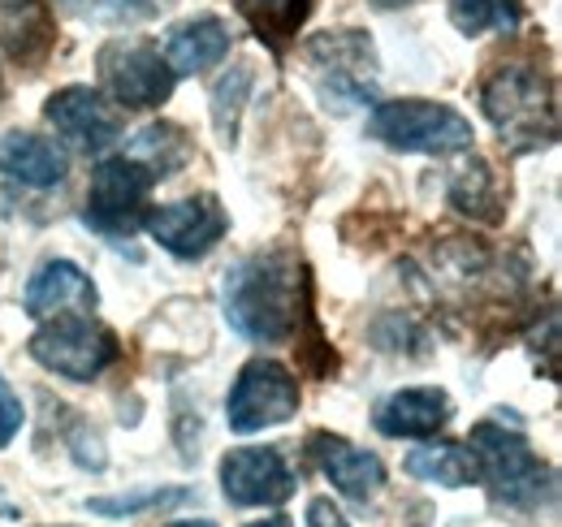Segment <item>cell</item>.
I'll return each mask as SVG.
<instances>
[{
  "mask_svg": "<svg viewBox=\"0 0 562 527\" xmlns=\"http://www.w3.org/2000/svg\"><path fill=\"white\" fill-rule=\"evenodd\" d=\"M303 264L294 251H256L238 260L221 281L225 321L247 341L278 346L299 333L303 321Z\"/></svg>",
  "mask_w": 562,
  "mask_h": 527,
  "instance_id": "obj_1",
  "label": "cell"
},
{
  "mask_svg": "<svg viewBox=\"0 0 562 527\" xmlns=\"http://www.w3.org/2000/svg\"><path fill=\"white\" fill-rule=\"evenodd\" d=\"M481 109L510 152H541L559 138L554 82L532 66H497L481 87Z\"/></svg>",
  "mask_w": 562,
  "mask_h": 527,
  "instance_id": "obj_2",
  "label": "cell"
},
{
  "mask_svg": "<svg viewBox=\"0 0 562 527\" xmlns=\"http://www.w3.org/2000/svg\"><path fill=\"white\" fill-rule=\"evenodd\" d=\"M472 467L490 484L497 506L537 511L541 502L554 497V471L532 455V446L515 428H506L497 419H485L472 428Z\"/></svg>",
  "mask_w": 562,
  "mask_h": 527,
  "instance_id": "obj_3",
  "label": "cell"
},
{
  "mask_svg": "<svg viewBox=\"0 0 562 527\" xmlns=\"http://www.w3.org/2000/svg\"><path fill=\"white\" fill-rule=\"evenodd\" d=\"M368 134L381 138L394 152H424V156H450L472 147V122L454 113L450 104L432 100H385L376 104Z\"/></svg>",
  "mask_w": 562,
  "mask_h": 527,
  "instance_id": "obj_4",
  "label": "cell"
},
{
  "mask_svg": "<svg viewBox=\"0 0 562 527\" xmlns=\"http://www.w3.org/2000/svg\"><path fill=\"white\" fill-rule=\"evenodd\" d=\"M31 359L66 381H95L117 359V337L91 316H57L31 337Z\"/></svg>",
  "mask_w": 562,
  "mask_h": 527,
  "instance_id": "obj_5",
  "label": "cell"
},
{
  "mask_svg": "<svg viewBox=\"0 0 562 527\" xmlns=\"http://www.w3.org/2000/svg\"><path fill=\"white\" fill-rule=\"evenodd\" d=\"M299 415V381L278 359H251L225 397V424L243 437Z\"/></svg>",
  "mask_w": 562,
  "mask_h": 527,
  "instance_id": "obj_6",
  "label": "cell"
},
{
  "mask_svg": "<svg viewBox=\"0 0 562 527\" xmlns=\"http://www.w3.org/2000/svg\"><path fill=\"white\" fill-rule=\"evenodd\" d=\"M100 82L122 109H156L173 96V69L160 61V53L139 40H113L100 48Z\"/></svg>",
  "mask_w": 562,
  "mask_h": 527,
  "instance_id": "obj_7",
  "label": "cell"
},
{
  "mask_svg": "<svg viewBox=\"0 0 562 527\" xmlns=\"http://www.w3.org/2000/svg\"><path fill=\"white\" fill-rule=\"evenodd\" d=\"M156 173L131 160V156H113L91 173V191H87V225H95L100 234H131L139 225V212L147 195H151Z\"/></svg>",
  "mask_w": 562,
  "mask_h": 527,
  "instance_id": "obj_8",
  "label": "cell"
},
{
  "mask_svg": "<svg viewBox=\"0 0 562 527\" xmlns=\"http://www.w3.org/2000/svg\"><path fill=\"white\" fill-rule=\"evenodd\" d=\"M147 234L178 260H200L209 256L212 247L225 238L229 229V216L221 208L216 195H191L178 199V203H165L156 212H147Z\"/></svg>",
  "mask_w": 562,
  "mask_h": 527,
  "instance_id": "obj_9",
  "label": "cell"
},
{
  "mask_svg": "<svg viewBox=\"0 0 562 527\" xmlns=\"http://www.w3.org/2000/svg\"><path fill=\"white\" fill-rule=\"evenodd\" d=\"M221 493L229 506H281L294 497V471L273 446H243L221 462Z\"/></svg>",
  "mask_w": 562,
  "mask_h": 527,
  "instance_id": "obj_10",
  "label": "cell"
},
{
  "mask_svg": "<svg viewBox=\"0 0 562 527\" xmlns=\"http://www.w3.org/2000/svg\"><path fill=\"white\" fill-rule=\"evenodd\" d=\"M48 126H57L61 138H70L78 152H104L122 138V113L91 87H66L44 104Z\"/></svg>",
  "mask_w": 562,
  "mask_h": 527,
  "instance_id": "obj_11",
  "label": "cell"
},
{
  "mask_svg": "<svg viewBox=\"0 0 562 527\" xmlns=\"http://www.w3.org/2000/svg\"><path fill=\"white\" fill-rule=\"evenodd\" d=\"M307 450H312L316 467L334 480V489L347 493L351 502H368V497L381 493V484H385V467H381V459L368 455V450H359V446H351L347 437L312 433Z\"/></svg>",
  "mask_w": 562,
  "mask_h": 527,
  "instance_id": "obj_12",
  "label": "cell"
},
{
  "mask_svg": "<svg viewBox=\"0 0 562 527\" xmlns=\"http://www.w3.org/2000/svg\"><path fill=\"white\" fill-rule=\"evenodd\" d=\"M57 44V22L48 0H0V48L9 61L35 69Z\"/></svg>",
  "mask_w": 562,
  "mask_h": 527,
  "instance_id": "obj_13",
  "label": "cell"
},
{
  "mask_svg": "<svg viewBox=\"0 0 562 527\" xmlns=\"http://www.w3.org/2000/svg\"><path fill=\"white\" fill-rule=\"evenodd\" d=\"M0 173L13 178V182H22V187H31V191H48V187L66 182L70 156L53 138L9 131L0 134Z\"/></svg>",
  "mask_w": 562,
  "mask_h": 527,
  "instance_id": "obj_14",
  "label": "cell"
},
{
  "mask_svg": "<svg viewBox=\"0 0 562 527\" xmlns=\"http://www.w3.org/2000/svg\"><path fill=\"white\" fill-rule=\"evenodd\" d=\"M95 285L91 277L70 260H48L26 285V312L31 316H61V312H91Z\"/></svg>",
  "mask_w": 562,
  "mask_h": 527,
  "instance_id": "obj_15",
  "label": "cell"
},
{
  "mask_svg": "<svg viewBox=\"0 0 562 527\" xmlns=\"http://www.w3.org/2000/svg\"><path fill=\"white\" fill-rule=\"evenodd\" d=\"M450 424V397L441 390H398L376 406V433L385 437H432Z\"/></svg>",
  "mask_w": 562,
  "mask_h": 527,
  "instance_id": "obj_16",
  "label": "cell"
},
{
  "mask_svg": "<svg viewBox=\"0 0 562 527\" xmlns=\"http://www.w3.org/2000/svg\"><path fill=\"white\" fill-rule=\"evenodd\" d=\"M225 53H229V26L212 13L173 26L165 40V61L173 74H200V69L221 66Z\"/></svg>",
  "mask_w": 562,
  "mask_h": 527,
  "instance_id": "obj_17",
  "label": "cell"
},
{
  "mask_svg": "<svg viewBox=\"0 0 562 527\" xmlns=\"http://www.w3.org/2000/svg\"><path fill=\"white\" fill-rule=\"evenodd\" d=\"M312 4H316V0H238V13L247 18V26H251L273 53H281V48L303 31Z\"/></svg>",
  "mask_w": 562,
  "mask_h": 527,
  "instance_id": "obj_18",
  "label": "cell"
},
{
  "mask_svg": "<svg viewBox=\"0 0 562 527\" xmlns=\"http://www.w3.org/2000/svg\"><path fill=\"white\" fill-rule=\"evenodd\" d=\"M126 156L147 165L156 178H169V173H178L191 160V138H187L182 126H173V122H156V126H143L135 134V143H131Z\"/></svg>",
  "mask_w": 562,
  "mask_h": 527,
  "instance_id": "obj_19",
  "label": "cell"
},
{
  "mask_svg": "<svg viewBox=\"0 0 562 527\" xmlns=\"http://www.w3.org/2000/svg\"><path fill=\"white\" fill-rule=\"evenodd\" d=\"M450 203L463 216H476L485 225L502 221V191H497V178H493V169L485 160H472L450 178Z\"/></svg>",
  "mask_w": 562,
  "mask_h": 527,
  "instance_id": "obj_20",
  "label": "cell"
},
{
  "mask_svg": "<svg viewBox=\"0 0 562 527\" xmlns=\"http://www.w3.org/2000/svg\"><path fill=\"white\" fill-rule=\"evenodd\" d=\"M407 475L441 484V489H463V484L476 480V467H472V455L463 446L437 441V446H420V450L407 455Z\"/></svg>",
  "mask_w": 562,
  "mask_h": 527,
  "instance_id": "obj_21",
  "label": "cell"
},
{
  "mask_svg": "<svg viewBox=\"0 0 562 527\" xmlns=\"http://www.w3.org/2000/svg\"><path fill=\"white\" fill-rule=\"evenodd\" d=\"M524 18V0H450V22L463 35L515 31Z\"/></svg>",
  "mask_w": 562,
  "mask_h": 527,
  "instance_id": "obj_22",
  "label": "cell"
},
{
  "mask_svg": "<svg viewBox=\"0 0 562 527\" xmlns=\"http://www.w3.org/2000/svg\"><path fill=\"white\" fill-rule=\"evenodd\" d=\"M251 78H256L251 66H234L212 87V126H216L225 147L238 138V117H243V100L251 91Z\"/></svg>",
  "mask_w": 562,
  "mask_h": 527,
  "instance_id": "obj_23",
  "label": "cell"
},
{
  "mask_svg": "<svg viewBox=\"0 0 562 527\" xmlns=\"http://www.w3.org/2000/svg\"><path fill=\"white\" fill-rule=\"evenodd\" d=\"M182 502H191V489H147V493H131V497H91L87 511L100 515V519H126V515L182 506Z\"/></svg>",
  "mask_w": 562,
  "mask_h": 527,
  "instance_id": "obj_24",
  "label": "cell"
},
{
  "mask_svg": "<svg viewBox=\"0 0 562 527\" xmlns=\"http://www.w3.org/2000/svg\"><path fill=\"white\" fill-rule=\"evenodd\" d=\"M22 415H26V411H22V402H18V394L9 390V381L0 377V450H4V446L18 437Z\"/></svg>",
  "mask_w": 562,
  "mask_h": 527,
  "instance_id": "obj_25",
  "label": "cell"
},
{
  "mask_svg": "<svg viewBox=\"0 0 562 527\" xmlns=\"http://www.w3.org/2000/svg\"><path fill=\"white\" fill-rule=\"evenodd\" d=\"M165 9V0H104V13L113 22H147Z\"/></svg>",
  "mask_w": 562,
  "mask_h": 527,
  "instance_id": "obj_26",
  "label": "cell"
},
{
  "mask_svg": "<svg viewBox=\"0 0 562 527\" xmlns=\"http://www.w3.org/2000/svg\"><path fill=\"white\" fill-rule=\"evenodd\" d=\"M307 527H351L342 519V511L329 502V497H316L312 506H307Z\"/></svg>",
  "mask_w": 562,
  "mask_h": 527,
  "instance_id": "obj_27",
  "label": "cell"
},
{
  "mask_svg": "<svg viewBox=\"0 0 562 527\" xmlns=\"http://www.w3.org/2000/svg\"><path fill=\"white\" fill-rule=\"evenodd\" d=\"M251 527H294L285 515H273V519H265V524H251Z\"/></svg>",
  "mask_w": 562,
  "mask_h": 527,
  "instance_id": "obj_28",
  "label": "cell"
},
{
  "mask_svg": "<svg viewBox=\"0 0 562 527\" xmlns=\"http://www.w3.org/2000/svg\"><path fill=\"white\" fill-rule=\"evenodd\" d=\"M372 4H381V9H398V4H412V0H372Z\"/></svg>",
  "mask_w": 562,
  "mask_h": 527,
  "instance_id": "obj_29",
  "label": "cell"
},
{
  "mask_svg": "<svg viewBox=\"0 0 562 527\" xmlns=\"http://www.w3.org/2000/svg\"><path fill=\"white\" fill-rule=\"evenodd\" d=\"M169 527H212V524H204V519H191V524H169Z\"/></svg>",
  "mask_w": 562,
  "mask_h": 527,
  "instance_id": "obj_30",
  "label": "cell"
}]
</instances>
